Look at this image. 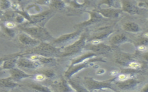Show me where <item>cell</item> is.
<instances>
[{
	"label": "cell",
	"mask_w": 148,
	"mask_h": 92,
	"mask_svg": "<svg viewBox=\"0 0 148 92\" xmlns=\"http://www.w3.org/2000/svg\"><path fill=\"white\" fill-rule=\"evenodd\" d=\"M50 88H53V90L56 91H71L74 90L65 78H61L55 80L50 85Z\"/></svg>",
	"instance_id": "obj_11"
},
{
	"label": "cell",
	"mask_w": 148,
	"mask_h": 92,
	"mask_svg": "<svg viewBox=\"0 0 148 92\" xmlns=\"http://www.w3.org/2000/svg\"><path fill=\"white\" fill-rule=\"evenodd\" d=\"M8 56H5V57H0V66L2 65L3 62L8 57Z\"/></svg>",
	"instance_id": "obj_32"
},
{
	"label": "cell",
	"mask_w": 148,
	"mask_h": 92,
	"mask_svg": "<svg viewBox=\"0 0 148 92\" xmlns=\"http://www.w3.org/2000/svg\"><path fill=\"white\" fill-rule=\"evenodd\" d=\"M17 15V13L14 10H7L4 11L3 15L0 18V21L1 22H6V21H14L15 20V18Z\"/></svg>",
	"instance_id": "obj_20"
},
{
	"label": "cell",
	"mask_w": 148,
	"mask_h": 92,
	"mask_svg": "<svg viewBox=\"0 0 148 92\" xmlns=\"http://www.w3.org/2000/svg\"><path fill=\"white\" fill-rule=\"evenodd\" d=\"M83 1H84L85 2V3H86V2H87V1H88V0H83Z\"/></svg>",
	"instance_id": "obj_35"
},
{
	"label": "cell",
	"mask_w": 148,
	"mask_h": 92,
	"mask_svg": "<svg viewBox=\"0 0 148 92\" xmlns=\"http://www.w3.org/2000/svg\"><path fill=\"white\" fill-rule=\"evenodd\" d=\"M17 37V40L21 45L29 47V48L36 46L40 43V41L32 38L29 34L22 31Z\"/></svg>",
	"instance_id": "obj_9"
},
{
	"label": "cell",
	"mask_w": 148,
	"mask_h": 92,
	"mask_svg": "<svg viewBox=\"0 0 148 92\" xmlns=\"http://www.w3.org/2000/svg\"><path fill=\"white\" fill-rule=\"evenodd\" d=\"M138 83H139L138 80L131 78L130 79H128L124 80H120L119 82H116V84L117 86L121 89H128L136 86Z\"/></svg>",
	"instance_id": "obj_18"
},
{
	"label": "cell",
	"mask_w": 148,
	"mask_h": 92,
	"mask_svg": "<svg viewBox=\"0 0 148 92\" xmlns=\"http://www.w3.org/2000/svg\"><path fill=\"white\" fill-rule=\"evenodd\" d=\"M18 27L21 31L27 33L32 38L40 42H51L54 39L49 32L43 26L38 25L23 26L19 25Z\"/></svg>",
	"instance_id": "obj_2"
},
{
	"label": "cell",
	"mask_w": 148,
	"mask_h": 92,
	"mask_svg": "<svg viewBox=\"0 0 148 92\" xmlns=\"http://www.w3.org/2000/svg\"><path fill=\"white\" fill-rule=\"evenodd\" d=\"M38 70L39 72H42L43 75H45L46 76V77L47 78V79H52L55 76L54 72L53 70H50V69H42V70H40V68H39Z\"/></svg>",
	"instance_id": "obj_26"
},
{
	"label": "cell",
	"mask_w": 148,
	"mask_h": 92,
	"mask_svg": "<svg viewBox=\"0 0 148 92\" xmlns=\"http://www.w3.org/2000/svg\"><path fill=\"white\" fill-rule=\"evenodd\" d=\"M82 32V29H76V31L72 33L64 34L57 39H54L50 42V43L58 48L65 47L73 43L72 41L74 42L77 40L80 36Z\"/></svg>",
	"instance_id": "obj_5"
},
{
	"label": "cell",
	"mask_w": 148,
	"mask_h": 92,
	"mask_svg": "<svg viewBox=\"0 0 148 92\" xmlns=\"http://www.w3.org/2000/svg\"><path fill=\"white\" fill-rule=\"evenodd\" d=\"M0 31L6 36L10 38H14L16 35V31L14 29H10L6 27L1 22H0Z\"/></svg>",
	"instance_id": "obj_24"
},
{
	"label": "cell",
	"mask_w": 148,
	"mask_h": 92,
	"mask_svg": "<svg viewBox=\"0 0 148 92\" xmlns=\"http://www.w3.org/2000/svg\"><path fill=\"white\" fill-rule=\"evenodd\" d=\"M26 86L28 87L31 89L32 90H33L34 91H36L49 92V91H51V90L49 89V87H46L40 84L36 83H29L26 85Z\"/></svg>",
	"instance_id": "obj_23"
},
{
	"label": "cell",
	"mask_w": 148,
	"mask_h": 92,
	"mask_svg": "<svg viewBox=\"0 0 148 92\" xmlns=\"http://www.w3.org/2000/svg\"><path fill=\"white\" fill-rule=\"evenodd\" d=\"M19 57V56L13 55L12 56H9L3 62L2 67L5 70H10L16 66L17 60Z\"/></svg>",
	"instance_id": "obj_16"
},
{
	"label": "cell",
	"mask_w": 148,
	"mask_h": 92,
	"mask_svg": "<svg viewBox=\"0 0 148 92\" xmlns=\"http://www.w3.org/2000/svg\"><path fill=\"white\" fill-rule=\"evenodd\" d=\"M121 10L131 14H138L140 12V10L128 0H122Z\"/></svg>",
	"instance_id": "obj_14"
},
{
	"label": "cell",
	"mask_w": 148,
	"mask_h": 92,
	"mask_svg": "<svg viewBox=\"0 0 148 92\" xmlns=\"http://www.w3.org/2000/svg\"><path fill=\"white\" fill-rule=\"evenodd\" d=\"M112 80H107L105 82H99L93 79L92 78L85 77L83 80V84L85 88L88 90L94 91L102 88H109L110 86Z\"/></svg>",
	"instance_id": "obj_6"
},
{
	"label": "cell",
	"mask_w": 148,
	"mask_h": 92,
	"mask_svg": "<svg viewBox=\"0 0 148 92\" xmlns=\"http://www.w3.org/2000/svg\"><path fill=\"white\" fill-rule=\"evenodd\" d=\"M31 0H13V4L17 5L20 9L24 10V7L30 2Z\"/></svg>",
	"instance_id": "obj_27"
},
{
	"label": "cell",
	"mask_w": 148,
	"mask_h": 92,
	"mask_svg": "<svg viewBox=\"0 0 148 92\" xmlns=\"http://www.w3.org/2000/svg\"><path fill=\"white\" fill-rule=\"evenodd\" d=\"M55 13L56 12L54 10L50 9L38 14L32 15L30 14L29 20L28 21L24 22L20 25L23 26L38 25L45 27L46 22L54 15Z\"/></svg>",
	"instance_id": "obj_4"
},
{
	"label": "cell",
	"mask_w": 148,
	"mask_h": 92,
	"mask_svg": "<svg viewBox=\"0 0 148 92\" xmlns=\"http://www.w3.org/2000/svg\"><path fill=\"white\" fill-rule=\"evenodd\" d=\"M103 4H106L109 7H117V6L115 5V0H102L99 3L98 5L100 6Z\"/></svg>",
	"instance_id": "obj_28"
},
{
	"label": "cell",
	"mask_w": 148,
	"mask_h": 92,
	"mask_svg": "<svg viewBox=\"0 0 148 92\" xmlns=\"http://www.w3.org/2000/svg\"><path fill=\"white\" fill-rule=\"evenodd\" d=\"M64 2H65L66 3H69V2L71 1L70 0H63Z\"/></svg>",
	"instance_id": "obj_34"
},
{
	"label": "cell",
	"mask_w": 148,
	"mask_h": 92,
	"mask_svg": "<svg viewBox=\"0 0 148 92\" xmlns=\"http://www.w3.org/2000/svg\"><path fill=\"white\" fill-rule=\"evenodd\" d=\"M66 3L63 0H50L49 6L50 9L56 11L65 10Z\"/></svg>",
	"instance_id": "obj_17"
},
{
	"label": "cell",
	"mask_w": 148,
	"mask_h": 92,
	"mask_svg": "<svg viewBox=\"0 0 148 92\" xmlns=\"http://www.w3.org/2000/svg\"><path fill=\"white\" fill-rule=\"evenodd\" d=\"M1 22V21H0ZM6 27L10 29H14L17 27V24L14 21H6V22H1Z\"/></svg>",
	"instance_id": "obj_29"
},
{
	"label": "cell",
	"mask_w": 148,
	"mask_h": 92,
	"mask_svg": "<svg viewBox=\"0 0 148 92\" xmlns=\"http://www.w3.org/2000/svg\"><path fill=\"white\" fill-rule=\"evenodd\" d=\"M12 2L10 0H0V9L6 11L12 7Z\"/></svg>",
	"instance_id": "obj_25"
},
{
	"label": "cell",
	"mask_w": 148,
	"mask_h": 92,
	"mask_svg": "<svg viewBox=\"0 0 148 92\" xmlns=\"http://www.w3.org/2000/svg\"><path fill=\"white\" fill-rule=\"evenodd\" d=\"M95 55V53L94 52H87L83 55L78 56L72 59L71 63V64L69 65V66L82 63L86 60L92 58V57L94 56Z\"/></svg>",
	"instance_id": "obj_19"
},
{
	"label": "cell",
	"mask_w": 148,
	"mask_h": 92,
	"mask_svg": "<svg viewBox=\"0 0 148 92\" xmlns=\"http://www.w3.org/2000/svg\"><path fill=\"white\" fill-rule=\"evenodd\" d=\"M50 0H36V3L38 5L49 6Z\"/></svg>",
	"instance_id": "obj_30"
},
{
	"label": "cell",
	"mask_w": 148,
	"mask_h": 92,
	"mask_svg": "<svg viewBox=\"0 0 148 92\" xmlns=\"http://www.w3.org/2000/svg\"><path fill=\"white\" fill-rule=\"evenodd\" d=\"M16 66L17 67L21 69L24 68L33 70H37L42 66L40 62L31 60L25 56H19Z\"/></svg>",
	"instance_id": "obj_8"
},
{
	"label": "cell",
	"mask_w": 148,
	"mask_h": 92,
	"mask_svg": "<svg viewBox=\"0 0 148 92\" xmlns=\"http://www.w3.org/2000/svg\"><path fill=\"white\" fill-rule=\"evenodd\" d=\"M87 12L90 15V19L86 21H84V22H83L80 24L75 25L74 26V28L75 29H83L84 28H85L88 25H90L99 22L102 18V16L96 11H91V12Z\"/></svg>",
	"instance_id": "obj_10"
},
{
	"label": "cell",
	"mask_w": 148,
	"mask_h": 92,
	"mask_svg": "<svg viewBox=\"0 0 148 92\" xmlns=\"http://www.w3.org/2000/svg\"><path fill=\"white\" fill-rule=\"evenodd\" d=\"M6 71H5V69L2 68H0V78H2L3 76H5L6 75Z\"/></svg>",
	"instance_id": "obj_31"
},
{
	"label": "cell",
	"mask_w": 148,
	"mask_h": 92,
	"mask_svg": "<svg viewBox=\"0 0 148 92\" xmlns=\"http://www.w3.org/2000/svg\"><path fill=\"white\" fill-rule=\"evenodd\" d=\"M99 59H89L88 60H86L82 63L73 65V66H69L68 70L65 71V74H64V76L65 77L68 79H70L71 78V77L76 73H77V72H79L80 70L86 68L87 67H88L89 66H90V64H91V63L94 61H96L97 60H99Z\"/></svg>",
	"instance_id": "obj_7"
},
{
	"label": "cell",
	"mask_w": 148,
	"mask_h": 92,
	"mask_svg": "<svg viewBox=\"0 0 148 92\" xmlns=\"http://www.w3.org/2000/svg\"><path fill=\"white\" fill-rule=\"evenodd\" d=\"M128 40V38L124 33H118L113 36L110 39V43L113 44L117 45L122 43L125 42Z\"/></svg>",
	"instance_id": "obj_22"
},
{
	"label": "cell",
	"mask_w": 148,
	"mask_h": 92,
	"mask_svg": "<svg viewBox=\"0 0 148 92\" xmlns=\"http://www.w3.org/2000/svg\"><path fill=\"white\" fill-rule=\"evenodd\" d=\"M87 39V34L86 33H82L79 38L73 43L61 48L62 53L60 57H67L77 55L82 51L84 49Z\"/></svg>",
	"instance_id": "obj_3"
},
{
	"label": "cell",
	"mask_w": 148,
	"mask_h": 92,
	"mask_svg": "<svg viewBox=\"0 0 148 92\" xmlns=\"http://www.w3.org/2000/svg\"><path fill=\"white\" fill-rule=\"evenodd\" d=\"M10 76L16 82H18L23 79L32 78V74H29L22 70L21 68L14 67L9 70Z\"/></svg>",
	"instance_id": "obj_12"
},
{
	"label": "cell",
	"mask_w": 148,
	"mask_h": 92,
	"mask_svg": "<svg viewBox=\"0 0 148 92\" xmlns=\"http://www.w3.org/2000/svg\"><path fill=\"white\" fill-rule=\"evenodd\" d=\"M99 13L102 16L108 18H117L121 12V9H114V8H108V9H99L95 10Z\"/></svg>",
	"instance_id": "obj_13"
},
{
	"label": "cell",
	"mask_w": 148,
	"mask_h": 92,
	"mask_svg": "<svg viewBox=\"0 0 148 92\" xmlns=\"http://www.w3.org/2000/svg\"><path fill=\"white\" fill-rule=\"evenodd\" d=\"M62 53V48L57 47L50 43L40 42L36 46L25 50L23 53H17L18 56H23L28 54H36L46 57H60Z\"/></svg>",
	"instance_id": "obj_1"
},
{
	"label": "cell",
	"mask_w": 148,
	"mask_h": 92,
	"mask_svg": "<svg viewBox=\"0 0 148 92\" xmlns=\"http://www.w3.org/2000/svg\"><path fill=\"white\" fill-rule=\"evenodd\" d=\"M123 28L124 30L132 33H136L139 30V25L134 22H127L123 25Z\"/></svg>",
	"instance_id": "obj_21"
},
{
	"label": "cell",
	"mask_w": 148,
	"mask_h": 92,
	"mask_svg": "<svg viewBox=\"0 0 148 92\" xmlns=\"http://www.w3.org/2000/svg\"><path fill=\"white\" fill-rule=\"evenodd\" d=\"M22 85L17 83L10 76L6 78H0V89H14Z\"/></svg>",
	"instance_id": "obj_15"
},
{
	"label": "cell",
	"mask_w": 148,
	"mask_h": 92,
	"mask_svg": "<svg viewBox=\"0 0 148 92\" xmlns=\"http://www.w3.org/2000/svg\"><path fill=\"white\" fill-rule=\"evenodd\" d=\"M3 12H4V11H3V10H2L1 9H0V18H1V17H2V16L3 15Z\"/></svg>",
	"instance_id": "obj_33"
}]
</instances>
